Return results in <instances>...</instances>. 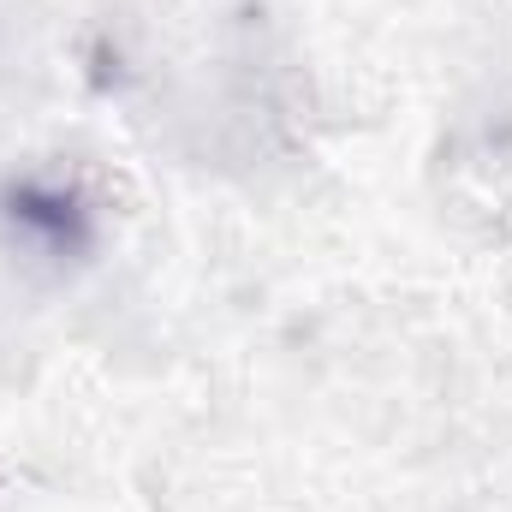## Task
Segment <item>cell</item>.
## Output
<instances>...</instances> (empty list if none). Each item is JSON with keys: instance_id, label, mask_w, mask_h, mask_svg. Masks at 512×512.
Listing matches in <instances>:
<instances>
[{"instance_id": "cell-1", "label": "cell", "mask_w": 512, "mask_h": 512, "mask_svg": "<svg viewBox=\"0 0 512 512\" xmlns=\"http://www.w3.org/2000/svg\"><path fill=\"white\" fill-rule=\"evenodd\" d=\"M6 221H12V233H24L30 245H42L54 256L90 245V215L60 185H12L6 191Z\"/></svg>"}]
</instances>
